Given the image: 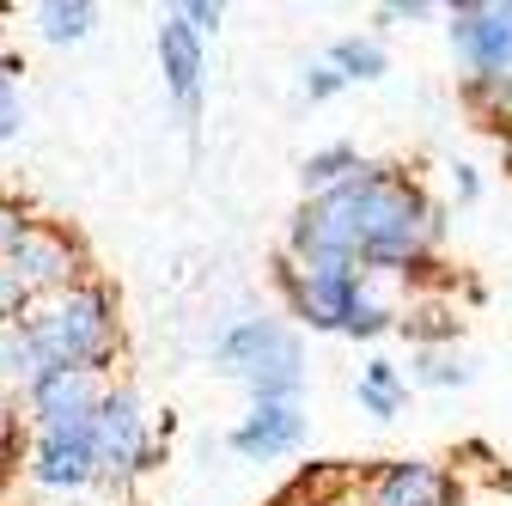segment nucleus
I'll return each mask as SVG.
<instances>
[{"label": "nucleus", "mask_w": 512, "mask_h": 506, "mask_svg": "<svg viewBox=\"0 0 512 506\" xmlns=\"http://www.w3.org/2000/svg\"><path fill=\"white\" fill-rule=\"evenodd\" d=\"M19 476L37 494H86L92 488V433L86 427H61V433H31Z\"/></svg>", "instance_id": "9"}, {"label": "nucleus", "mask_w": 512, "mask_h": 506, "mask_svg": "<svg viewBox=\"0 0 512 506\" xmlns=\"http://www.w3.org/2000/svg\"><path fill=\"white\" fill-rule=\"evenodd\" d=\"M397 330H403L415 348H458V305H445V299H433V293H415V299L403 305Z\"/></svg>", "instance_id": "14"}, {"label": "nucleus", "mask_w": 512, "mask_h": 506, "mask_svg": "<svg viewBox=\"0 0 512 506\" xmlns=\"http://www.w3.org/2000/svg\"><path fill=\"white\" fill-rule=\"evenodd\" d=\"M409 385H433V391H445V385H470V360L458 354V348H421L415 360H409Z\"/></svg>", "instance_id": "19"}, {"label": "nucleus", "mask_w": 512, "mask_h": 506, "mask_svg": "<svg viewBox=\"0 0 512 506\" xmlns=\"http://www.w3.org/2000/svg\"><path fill=\"white\" fill-rule=\"evenodd\" d=\"M452 196H458V208L482 202V177H476V165H452Z\"/></svg>", "instance_id": "27"}, {"label": "nucleus", "mask_w": 512, "mask_h": 506, "mask_svg": "<svg viewBox=\"0 0 512 506\" xmlns=\"http://www.w3.org/2000/svg\"><path fill=\"white\" fill-rule=\"evenodd\" d=\"M354 403L372 415V421H397L409 409V378L397 360H366L360 378H354Z\"/></svg>", "instance_id": "13"}, {"label": "nucleus", "mask_w": 512, "mask_h": 506, "mask_svg": "<svg viewBox=\"0 0 512 506\" xmlns=\"http://www.w3.org/2000/svg\"><path fill=\"white\" fill-rule=\"evenodd\" d=\"M354 171H366V153H360L354 141H330V147L305 153V165H299L305 202H311V196H330V189H342V183H348Z\"/></svg>", "instance_id": "15"}, {"label": "nucleus", "mask_w": 512, "mask_h": 506, "mask_svg": "<svg viewBox=\"0 0 512 506\" xmlns=\"http://www.w3.org/2000/svg\"><path fill=\"white\" fill-rule=\"evenodd\" d=\"M86 433H92V488H110V494H122L128 482H141L147 470H159V458L171 446V421L153 427L141 391L122 385V378L104 385V403H98Z\"/></svg>", "instance_id": "4"}, {"label": "nucleus", "mask_w": 512, "mask_h": 506, "mask_svg": "<svg viewBox=\"0 0 512 506\" xmlns=\"http://www.w3.org/2000/svg\"><path fill=\"white\" fill-rule=\"evenodd\" d=\"M25 439H31V427H25L19 403H7V397H0V488H7V482L19 476V458H25Z\"/></svg>", "instance_id": "21"}, {"label": "nucleus", "mask_w": 512, "mask_h": 506, "mask_svg": "<svg viewBox=\"0 0 512 506\" xmlns=\"http://www.w3.org/2000/svg\"><path fill=\"white\" fill-rule=\"evenodd\" d=\"M19 324H25V336H31L43 372H49V366H80V372H104V378H110V366H116V354H122V299H116V287L98 281V275H86V281L68 287V293L31 299Z\"/></svg>", "instance_id": "2"}, {"label": "nucleus", "mask_w": 512, "mask_h": 506, "mask_svg": "<svg viewBox=\"0 0 512 506\" xmlns=\"http://www.w3.org/2000/svg\"><path fill=\"white\" fill-rule=\"evenodd\" d=\"M214 366L250 391V403H299L305 336L287 318H232L214 342Z\"/></svg>", "instance_id": "3"}, {"label": "nucleus", "mask_w": 512, "mask_h": 506, "mask_svg": "<svg viewBox=\"0 0 512 506\" xmlns=\"http://www.w3.org/2000/svg\"><path fill=\"white\" fill-rule=\"evenodd\" d=\"M445 232V208L427 196V183L403 165L354 171L330 196L299 202L287 226V263H354L378 275H421L433 269V250Z\"/></svg>", "instance_id": "1"}, {"label": "nucleus", "mask_w": 512, "mask_h": 506, "mask_svg": "<svg viewBox=\"0 0 512 506\" xmlns=\"http://www.w3.org/2000/svg\"><path fill=\"white\" fill-rule=\"evenodd\" d=\"M275 287L305 330H330V336L348 330L354 305H360V269L354 263H287L281 257Z\"/></svg>", "instance_id": "6"}, {"label": "nucleus", "mask_w": 512, "mask_h": 506, "mask_svg": "<svg viewBox=\"0 0 512 506\" xmlns=\"http://www.w3.org/2000/svg\"><path fill=\"white\" fill-rule=\"evenodd\" d=\"M19 74H25V61H19V55H0V147H7V141H19V129H25Z\"/></svg>", "instance_id": "20"}, {"label": "nucleus", "mask_w": 512, "mask_h": 506, "mask_svg": "<svg viewBox=\"0 0 512 506\" xmlns=\"http://www.w3.org/2000/svg\"><path fill=\"white\" fill-rule=\"evenodd\" d=\"M427 13H433L427 0H384V7H378L384 25H415V19H427Z\"/></svg>", "instance_id": "25"}, {"label": "nucleus", "mask_w": 512, "mask_h": 506, "mask_svg": "<svg viewBox=\"0 0 512 506\" xmlns=\"http://www.w3.org/2000/svg\"><path fill=\"white\" fill-rule=\"evenodd\" d=\"M92 25H98V7L92 0H43L37 7V37L43 43H86L92 37Z\"/></svg>", "instance_id": "18"}, {"label": "nucleus", "mask_w": 512, "mask_h": 506, "mask_svg": "<svg viewBox=\"0 0 512 506\" xmlns=\"http://www.w3.org/2000/svg\"><path fill=\"white\" fill-rule=\"evenodd\" d=\"M25 293H19V281L7 275V269H0V324H13V318H25Z\"/></svg>", "instance_id": "26"}, {"label": "nucleus", "mask_w": 512, "mask_h": 506, "mask_svg": "<svg viewBox=\"0 0 512 506\" xmlns=\"http://www.w3.org/2000/svg\"><path fill=\"white\" fill-rule=\"evenodd\" d=\"M31 220H37V214H31L25 202H13V196H0V257H7V250L19 244V232H25Z\"/></svg>", "instance_id": "24"}, {"label": "nucleus", "mask_w": 512, "mask_h": 506, "mask_svg": "<svg viewBox=\"0 0 512 506\" xmlns=\"http://www.w3.org/2000/svg\"><path fill=\"white\" fill-rule=\"evenodd\" d=\"M226 446H232L244 464L293 458V452L305 446V409H299V403H250L244 421L226 433Z\"/></svg>", "instance_id": "12"}, {"label": "nucleus", "mask_w": 512, "mask_h": 506, "mask_svg": "<svg viewBox=\"0 0 512 506\" xmlns=\"http://www.w3.org/2000/svg\"><path fill=\"white\" fill-rule=\"evenodd\" d=\"M177 19H183L189 31H196V37L208 43V37L220 31V19H226V13H220V0H183V7H177Z\"/></svg>", "instance_id": "23"}, {"label": "nucleus", "mask_w": 512, "mask_h": 506, "mask_svg": "<svg viewBox=\"0 0 512 506\" xmlns=\"http://www.w3.org/2000/svg\"><path fill=\"white\" fill-rule=\"evenodd\" d=\"M324 61L342 74V86H366V80H384L391 74V55H384L378 37H336L324 49Z\"/></svg>", "instance_id": "17"}, {"label": "nucleus", "mask_w": 512, "mask_h": 506, "mask_svg": "<svg viewBox=\"0 0 512 506\" xmlns=\"http://www.w3.org/2000/svg\"><path fill=\"white\" fill-rule=\"evenodd\" d=\"M104 372H80V366H49L31 378V391L19 397V415L31 433H61V427H92L98 403H104Z\"/></svg>", "instance_id": "8"}, {"label": "nucleus", "mask_w": 512, "mask_h": 506, "mask_svg": "<svg viewBox=\"0 0 512 506\" xmlns=\"http://www.w3.org/2000/svg\"><path fill=\"white\" fill-rule=\"evenodd\" d=\"M458 476L433 458H391L360 482V506H458Z\"/></svg>", "instance_id": "10"}, {"label": "nucleus", "mask_w": 512, "mask_h": 506, "mask_svg": "<svg viewBox=\"0 0 512 506\" xmlns=\"http://www.w3.org/2000/svg\"><path fill=\"white\" fill-rule=\"evenodd\" d=\"M445 37L464 61V80H512V0L445 7Z\"/></svg>", "instance_id": "7"}, {"label": "nucleus", "mask_w": 512, "mask_h": 506, "mask_svg": "<svg viewBox=\"0 0 512 506\" xmlns=\"http://www.w3.org/2000/svg\"><path fill=\"white\" fill-rule=\"evenodd\" d=\"M0 269H7L19 281L25 299H49V293H68L92 275V257H86V238L74 226L61 220H31L19 232V244L0 257Z\"/></svg>", "instance_id": "5"}, {"label": "nucleus", "mask_w": 512, "mask_h": 506, "mask_svg": "<svg viewBox=\"0 0 512 506\" xmlns=\"http://www.w3.org/2000/svg\"><path fill=\"white\" fill-rule=\"evenodd\" d=\"M159 74H165V92L183 116V129L196 135V122H202V86H208V43L189 31L177 13L159 19Z\"/></svg>", "instance_id": "11"}, {"label": "nucleus", "mask_w": 512, "mask_h": 506, "mask_svg": "<svg viewBox=\"0 0 512 506\" xmlns=\"http://www.w3.org/2000/svg\"><path fill=\"white\" fill-rule=\"evenodd\" d=\"M336 92H348V86H342V74L330 68V61H324V55H317V61H311V68H305V80H299V98H305V104H330Z\"/></svg>", "instance_id": "22"}, {"label": "nucleus", "mask_w": 512, "mask_h": 506, "mask_svg": "<svg viewBox=\"0 0 512 506\" xmlns=\"http://www.w3.org/2000/svg\"><path fill=\"white\" fill-rule=\"evenodd\" d=\"M43 372V360H37V348H31V336H25V324L13 318V324H0V397L7 403H19L25 391H31V378Z\"/></svg>", "instance_id": "16"}]
</instances>
